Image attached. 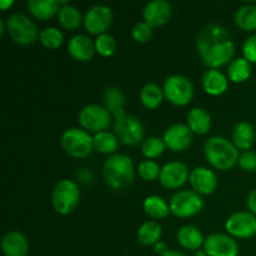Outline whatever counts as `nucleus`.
Here are the masks:
<instances>
[{"label":"nucleus","mask_w":256,"mask_h":256,"mask_svg":"<svg viewBox=\"0 0 256 256\" xmlns=\"http://www.w3.org/2000/svg\"><path fill=\"white\" fill-rule=\"evenodd\" d=\"M196 48L202 62L212 69L228 64L234 58L235 44L224 26L210 24L198 35Z\"/></svg>","instance_id":"obj_1"},{"label":"nucleus","mask_w":256,"mask_h":256,"mask_svg":"<svg viewBox=\"0 0 256 256\" xmlns=\"http://www.w3.org/2000/svg\"><path fill=\"white\" fill-rule=\"evenodd\" d=\"M105 182L112 189L122 190L129 186L135 178L134 162L124 154L110 155L102 166Z\"/></svg>","instance_id":"obj_2"},{"label":"nucleus","mask_w":256,"mask_h":256,"mask_svg":"<svg viewBox=\"0 0 256 256\" xmlns=\"http://www.w3.org/2000/svg\"><path fill=\"white\" fill-rule=\"evenodd\" d=\"M208 162L219 170H229L239 162V149L222 136H212L204 146Z\"/></svg>","instance_id":"obj_3"},{"label":"nucleus","mask_w":256,"mask_h":256,"mask_svg":"<svg viewBox=\"0 0 256 256\" xmlns=\"http://www.w3.org/2000/svg\"><path fill=\"white\" fill-rule=\"evenodd\" d=\"M114 132L122 144L135 146L139 144L144 136V126L138 118L125 114L124 109H119L114 112Z\"/></svg>","instance_id":"obj_4"},{"label":"nucleus","mask_w":256,"mask_h":256,"mask_svg":"<svg viewBox=\"0 0 256 256\" xmlns=\"http://www.w3.org/2000/svg\"><path fill=\"white\" fill-rule=\"evenodd\" d=\"M62 146L64 152L72 158L82 159L88 156L94 149V142L86 130L79 128L66 129L62 135Z\"/></svg>","instance_id":"obj_5"},{"label":"nucleus","mask_w":256,"mask_h":256,"mask_svg":"<svg viewBox=\"0 0 256 256\" xmlns=\"http://www.w3.org/2000/svg\"><path fill=\"white\" fill-rule=\"evenodd\" d=\"M79 186L72 180H62L52 189V206H54L55 212L62 215H68L74 212L75 208L79 204Z\"/></svg>","instance_id":"obj_6"},{"label":"nucleus","mask_w":256,"mask_h":256,"mask_svg":"<svg viewBox=\"0 0 256 256\" xmlns=\"http://www.w3.org/2000/svg\"><path fill=\"white\" fill-rule=\"evenodd\" d=\"M6 30L9 36L19 45H29L39 36L38 28L26 15L12 14L6 20Z\"/></svg>","instance_id":"obj_7"},{"label":"nucleus","mask_w":256,"mask_h":256,"mask_svg":"<svg viewBox=\"0 0 256 256\" xmlns=\"http://www.w3.org/2000/svg\"><path fill=\"white\" fill-rule=\"evenodd\" d=\"M204 208V200L192 190H180L170 200V212L179 218H190L199 214Z\"/></svg>","instance_id":"obj_8"},{"label":"nucleus","mask_w":256,"mask_h":256,"mask_svg":"<svg viewBox=\"0 0 256 256\" xmlns=\"http://www.w3.org/2000/svg\"><path fill=\"white\" fill-rule=\"evenodd\" d=\"M164 94L170 102L175 105H186L192 102L194 86L186 76L172 75L164 82Z\"/></svg>","instance_id":"obj_9"},{"label":"nucleus","mask_w":256,"mask_h":256,"mask_svg":"<svg viewBox=\"0 0 256 256\" xmlns=\"http://www.w3.org/2000/svg\"><path fill=\"white\" fill-rule=\"evenodd\" d=\"M110 112L99 104H89L79 112V122L84 129L92 132H105L110 125Z\"/></svg>","instance_id":"obj_10"},{"label":"nucleus","mask_w":256,"mask_h":256,"mask_svg":"<svg viewBox=\"0 0 256 256\" xmlns=\"http://www.w3.org/2000/svg\"><path fill=\"white\" fill-rule=\"evenodd\" d=\"M226 230L239 239H248L256 235V216L250 212H239L226 220Z\"/></svg>","instance_id":"obj_11"},{"label":"nucleus","mask_w":256,"mask_h":256,"mask_svg":"<svg viewBox=\"0 0 256 256\" xmlns=\"http://www.w3.org/2000/svg\"><path fill=\"white\" fill-rule=\"evenodd\" d=\"M112 22V12L106 5H94L86 12L84 25L90 34L102 35L106 32Z\"/></svg>","instance_id":"obj_12"},{"label":"nucleus","mask_w":256,"mask_h":256,"mask_svg":"<svg viewBox=\"0 0 256 256\" xmlns=\"http://www.w3.org/2000/svg\"><path fill=\"white\" fill-rule=\"evenodd\" d=\"M204 250L208 256H238L239 245L229 235L216 232L205 239Z\"/></svg>","instance_id":"obj_13"},{"label":"nucleus","mask_w":256,"mask_h":256,"mask_svg":"<svg viewBox=\"0 0 256 256\" xmlns=\"http://www.w3.org/2000/svg\"><path fill=\"white\" fill-rule=\"evenodd\" d=\"M159 179L168 189H179L189 179V170L184 162H170L162 168Z\"/></svg>","instance_id":"obj_14"},{"label":"nucleus","mask_w":256,"mask_h":256,"mask_svg":"<svg viewBox=\"0 0 256 256\" xmlns=\"http://www.w3.org/2000/svg\"><path fill=\"white\" fill-rule=\"evenodd\" d=\"M164 140L166 148L172 152H182L192 142V132L185 124H174L168 128L164 132Z\"/></svg>","instance_id":"obj_15"},{"label":"nucleus","mask_w":256,"mask_h":256,"mask_svg":"<svg viewBox=\"0 0 256 256\" xmlns=\"http://www.w3.org/2000/svg\"><path fill=\"white\" fill-rule=\"evenodd\" d=\"M172 5L166 0H152L145 5L142 10L144 20L152 28L166 24L172 18Z\"/></svg>","instance_id":"obj_16"},{"label":"nucleus","mask_w":256,"mask_h":256,"mask_svg":"<svg viewBox=\"0 0 256 256\" xmlns=\"http://www.w3.org/2000/svg\"><path fill=\"white\" fill-rule=\"evenodd\" d=\"M190 184L198 194L209 195L218 188V178L208 168L198 166L190 172Z\"/></svg>","instance_id":"obj_17"},{"label":"nucleus","mask_w":256,"mask_h":256,"mask_svg":"<svg viewBox=\"0 0 256 256\" xmlns=\"http://www.w3.org/2000/svg\"><path fill=\"white\" fill-rule=\"evenodd\" d=\"M68 52L74 58L75 60L79 62H88L94 56L95 42L86 35H75L68 42Z\"/></svg>","instance_id":"obj_18"},{"label":"nucleus","mask_w":256,"mask_h":256,"mask_svg":"<svg viewBox=\"0 0 256 256\" xmlns=\"http://www.w3.org/2000/svg\"><path fill=\"white\" fill-rule=\"evenodd\" d=\"M2 252L6 256H26L29 242L19 232H8L2 240Z\"/></svg>","instance_id":"obj_19"},{"label":"nucleus","mask_w":256,"mask_h":256,"mask_svg":"<svg viewBox=\"0 0 256 256\" xmlns=\"http://www.w3.org/2000/svg\"><path fill=\"white\" fill-rule=\"evenodd\" d=\"M232 142L240 150H249L255 142V130L248 122H240L232 129Z\"/></svg>","instance_id":"obj_20"},{"label":"nucleus","mask_w":256,"mask_h":256,"mask_svg":"<svg viewBox=\"0 0 256 256\" xmlns=\"http://www.w3.org/2000/svg\"><path fill=\"white\" fill-rule=\"evenodd\" d=\"M188 126L195 134H206L212 128V116L202 108H194L188 114Z\"/></svg>","instance_id":"obj_21"},{"label":"nucleus","mask_w":256,"mask_h":256,"mask_svg":"<svg viewBox=\"0 0 256 256\" xmlns=\"http://www.w3.org/2000/svg\"><path fill=\"white\" fill-rule=\"evenodd\" d=\"M178 242L182 248L188 250H198L202 245H204L205 239L198 228L192 225H185L180 228L176 234Z\"/></svg>","instance_id":"obj_22"},{"label":"nucleus","mask_w":256,"mask_h":256,"mask_svg":"<svg viewBox=\"0 0 256 256\" xmlns=\"http://www.w3.org/2000/svg\"><path fill=\"white\" fill-rule=\"evenodd\" d=\"M202 86L210 95H220L228 89V79L222 72L210 69L202 76Z\"/></svg>","instance_id":"obj_23"},{"label":"nucleus","mask_w":256,"mask_h":256,"mask_svg":"<svg viewBox=\"0 0 256 256\" xmlns=\"http://www.w3.org/2000/svg\"><path fill=\"white\" fill-rule=\"evenodd\" d=\"M59 4L60 2L55 0H29L28 9L38 19L46 20L59 12Z\"/></svg>","instance_id":"obj_24"},{"label":"nucleus","mask_w":256,"mask_h":256,"mask_svg":"<svg viewBox=\"0 0 256 256\" xmlns=\"http://www.w3.org/2000/svg\"><path fill=\"white\" fill-rule=\"evenodd\" d=\"M144 210L146 215L152 219H164L169 215L170 206L162 198L158 195H150L144 200Z\"/></svg>","instance_id":"obj_25"},{"label":"nucleus","mask_w":256,"mask_h":256,"mask_svg":"<svg viewBox=\"0 0 256 256\" xmlns=\"http://www.w3.org/2000/svg\"><path fill=\"white\" fill-rule=\"evenodd\" d=\"M228 75L234 82H242L252 75V62L245 58H238L230 62L228 68Z\"/></svg>","instance_id":"obj_26"},{"label":"nucleus","mask_w":256,"mask_h":256,"mask_svg":"<svg viewBox=\"0 0 256 256\" xmlns=\"http://www.w3.org/2000/svg\"><path fill=\"white\" fill-rule=\"evenodd\" d=\"M162 238V226L156 222H146L138 230V240L142 245H155Z\"/></svg>","instance_id":"obj_27"},{"label":"nucleus","mask_w":256,"mask_h":256,"mask_svg":"<svg viewBox=\"0 0 256 256\" xmlns=\"http://www.w3.org/2000/svg\"><path fill=\"white\" fill-rule=\"evenodd\" d=\"M235 22L238 26L246 32L256 30V6L255 5H244L240 6L235 12Z\"/></svg>","instance_id":"obj_28"},{"label":"nucleus","mask_w":256,"mask_h":256,"mask_svg":"<svg viewBox=\"0 0 256 256\" xmlns=\"http://www.w3.org/2000/svg\"><path fill=\"white\" fill-rule=\"evenodd\" d=\"M140 100L149 109H155L162 102V90L155 82H148L140 90Z\"/></svg>","instance_id":"obj_29"},{"label":"nucleus","mask_w":256,"mask_h":256,"mask_svg":"<svg viewBox=\"0 0 256 256\" xmlns=\"http://www.w3.org/2000/svg\"><path fill=\"white\" fill-rule=\"evenodd\" d=\"M59 22L68 30L78 29L82 24V12L70 4L62 5L59 10Z\"/></svg>","instance_id":"obj_30"},{"label":"nucleus","mask_w":256,"mask_h":256,"mask_svg":"<svg viewBox=\"0 0 256 256\" xmlns=\"http://www.w3.org/2000/svg\"><path fill=\"white\" fill-rule=\"evenodd\" d=\"M92 142H94V149L102 154H112L116 152L119 145L118 138L109 132H100L95 134Z\"/></svg>","instance_id":"obj_31"},{"label":"nucleus","mask_w":256,"mask_h":256,"mask_svg":"<svg viewBox=\"0 0 256 256\" xmlns=\"http://www.w3.org/2000/svg\"><path fill=\"white\" fill-rule=\"evenodd\" d=\"M104 102L105 108L109 110L110 112L114 114L116 110L124 109L125 105V95L122 89L116 86H110L105 90L104 94Z\"/></svg>","instance_id":"obj_32"},{"label":"nucleus","mask_w":256,"mask_h":256,"mask_svg":"<svg viewBox=\"0 0 256 256\" xmlns=\"http://www.w3.org/2000/svg\"><path fill=\"white\" fill-rule=\"evenodd\" d=\"M165 148H166V145H165L164 140L156 136H152L144 140L142 145V152L146 158L154 159V158L160 156L164 152Z\"/></svg>","instance_id":"obj_33"},{"label":"nucleus","mask_w":256,"mask_h":256,"mask_svg":"<svg viewBox=\"0 0 256 256\" xmlns=\"http://www.w3.org/2000/svg\"><path fill=\"white\" fill-rule=\"evenodd\" d=\"M62 32L56 28H46L42 30L39 39L44 46L48 49H58L62 44Z\"/></svg>","instance_id":"obj_34"},{"label":"nucleus","mask_w":256,"mask_h":256,"mask_svg":"<svg viewBox=\"0 0 256 256\" xmlns=\"http://www.w3.org/2000/svg\"><path fill=\"white\" fill-rule=\"evenodd\" d=\"M95 49L102 56H110L115 52L116 49V42H115L114 36L105 32V34L98 35L96 40H95Z\"/></svg>","instance_id":"obj_35"},{"label":"nucleus","mask_w":256,"mask_h":256,"mask_svg":"<svg viewBox=\"0 0 256 256\" xmlns=\"http://www.w3.org/2000/svg\"><path fill=\"white\" fill-rule=\"evenodd\" d=\"M139 175L146 182H152V180L158 179L160 176V172L162 169L159 165L152 160H145V162H140L139 168H138Z\"/></svg>","instance_id":"obj_36"},{"label":"nucleus","mask_w":256,"mask_h":256,"mask_svg":"<svg viewBox=\"0 0 256 256\" xmlns=\"http://www.w3.org/2000/svg\"><path fill=\"white\" fill-rule=\"evenodd\" d=\"M152 28L146 22H139L134 25L132 30V35L138 42H145L152 38Z\"/></svg>","instance_id":"obj_37"},{"label":"nucleus","mask_w":256,"mask_h":256,"mask_svg":"<svg viewBox=\"0 0 256 256\" xmlns=\"http://www.w3.org/2000/svg\"><path fill=\"white\" fill-rule=\"evenodd\" d=\"M238 164L245 172H256V152L246 150L239 156Z\"/></svg>","instance_id":"obj_38"},{"label":"nucleus","mask_w":256,"mask_h":256,"mask_svg":"<svg viewBox=\"0 0 256 256\" xmlns=\"http://www.w3.org/2000/svg\"><path fill=\"white\" fill-rule=\"evenodd\" d=\"M244 58L250 62H256V34L250 35L242 45Z\"/></svg>","instance_id":"obj_39"},{"label":"nucleus","mask_w":256,"mask_h":256,"mask_svg":"<svg viewBox=\"0 0 256 256\" xmlns=\"http://www.w3.org/2000/svg\"><path fill=\"white\" fill-rule=\"evenodd\" d=\"M246 205L248 208H249L250 212H252V214L256 215V189L252 190V192L249 194V196H248Z\"/></svg>","instance_id":"obj_40"},{"label":"nucleus","mask_w":256,"mask_h":256,"mask_svg":"<svg viewBox=\"0 0 256 256\" xmlns=\"http://www.w3.org/2000/svg\"><path fill=\"white\" fill-rule=\"evenodd\" d=\"M155 252H156L158 254L162 256V255H164L166 252H169V250H168V246H166V244H165V242H156V244H155Z\"/></svg>","instance_id":"obj_41"},{"label":"nucleus","mask_w":256,"mask_h":256,"mask_svg":"<svg viewBox=\"0 0 256 256\" xmlns=\"http://www.w3.org/2000/svg\"><path fill=\"white\" fill-rule=\"evenodd\" d=\"M12 0H2L0 2V8H2V10H6L8 8L12 6Z\"/></svg>","instance_id":"obj_42"},{"label":"nucleus","mask_w":256,"mask_h":256,"mask_svg":"<svg viewBox=\"0 0 256 256\" xmlns=\"http://www.w3.org/2000/svg\"><path fill=\"white\" fill-rule=\"evenodd\" d=\"M162 256H186V255L182 254V252H175V250H169V252H166L164 255H162Z\"/></svg>","instance_id":"obj_43"},{"label":"nucleus","mask_w":256,"mask_h":256,"mask_svg":"<svg viewBox=\"0 0 256 256\" xmlns=\"http://www.w3.org/2000/svg\"><path fill=\"white\" fill-rule=\"evenodd\" d=\"M196 256H208V255L206 252H205V250H198Z\"/></svg>","instance_id":"obj_44"}]
</instances>
